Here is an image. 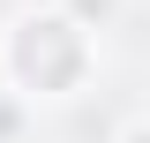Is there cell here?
<instances>
[{
    "mask_svg": "<svg viewBox=\"0 0 150 143\" xmlns=\"http://www.w3.org/2000/svg\"><path fill=\"white\" fill-rule=\"evenodd\" d=\"M112 8H120V0H60V15H68V23H83V30L112 23Z\"/></svg>",
    "mask_w": 150,
    "mask_h": 143,
    "instance_id": "cell-2",
    "label": "cell"
},
{
    "mask_svg": "<svg viewBox=\"0 0 150 143\" xmlns=\"http://www.w3.org/2000/svg\"><path fill=\"white\" fill-rule=\"evenodd\" d=\"M90 30L83 23H68L60 8H45V15H23L15 30H8V75H15L23 90H45V98H68V90H83V75H90Z\"/></svg>",
    "mask_w": 150,
    "mask_h": 143,
    "instance_id": "cell-1",
    "label": "cell"
},
{
    "mask_svg": "<svg viewBox=\"0 0 150 143\" xmlns=\"http://www.w3.org/2000/svg\"><path fill=\"white\" fill-rule=\"evenodd\" d=\"M120 143H150V121H128V128H120Z\"/></svg>",
    "mask_w": 150,
    "mask_h": 143,
    "instance_id": "cell-3",
    "label": "cell"
}]
</instances>
